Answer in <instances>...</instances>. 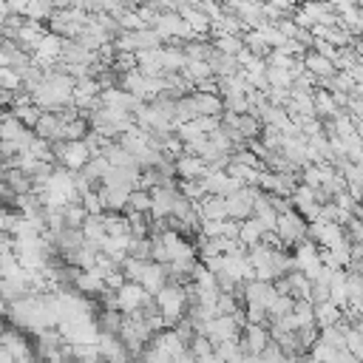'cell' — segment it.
<instances>
[{
  "label": "cell",
  "instance_id": "ba28073f",
  "mask_svg": "<svg viewBox=\"0 0 363 363\" xmlns=\"http://www.w3.org/2000/svg\"><path fill=\"white\" fill-rule=\"evenodd\" d=\"M199 182H201L204 193H218V196H227V193H233V190L241 187V182L233 179V176H227V170H207Z\"/></svg>",
  "mask_w": 363,
  "mask_h": 363
},
{
  "label": "cell",
  "instance_id": "9c48e42d",
  "mask_svg": "<svg viewBox=\"0 0 363 363\" xmlns=\"http://www.w3.org/2000/svg\"><path fill=\"white\" fill-rule=\"evenodd\" d=\"M96 349H99V357H105V360H128L130 357L125 343L113 332H99L96 335Z\"/></svg>",
  "mask_w": 363,
  "mask_h": 363
},
{
  "label": "cell",
  "instance_id": "e0dca14e",
  "mask_svg": "<svg viewBox=\"0 0 363 363\" xmlns=\"http://www.w3.org/2000/svg\"><path fill=\"white\" fill-rule=\"evenodd\" d=\"M312 312H315V326L320 329V326H329V323H337L340 320V309L326 298V301H318V303H312Z\"/></svg>",
  "mask_w": 363,
  "mask_h": 363
},
{
  "label": "cell",
  "instance_id": "ac0fdd59",
  "mask_svg": "<svg viewBox=\"0 0 363 363\" xmlns=\"http://www.w3.org/2000/svg\"><path fill=\"white\" fill-rule=\"evenodd\" d=\"M79 233H82V238L85 241H91V244H96L99 247V241L105 238V227H102V213L99 216H85L82 218V224H79Z\"/></svg>",
  "mask_w": 363,
  "mask_h": 363
},
{
  "label": "cell",
  "instance_id": "44dd1931",
  "mask_svg": "<svg viewBox=\"0 0 363 363\" xmlns=\"http://www.w3.org/2000/svg\"><path fill=\"white\" fill-rule=\"evenodd\" d=\"M147 210H150V190L133 187L125 201V213H147Z\"/></svg>",
  "mask_w": 363,
  "mask_h": 363
},
{
  "label": "cell",
  "instance_id": "4316f807",
  "mask_svg": "<svg viewBox=\"0 0 363 363\" xmlns=\"http://www.w3.org/2000/svg\"><path fill=\"white\" fill-rule=\"evenodd\" d=\"M119 323H122V312L119 309H105L99 318H96V326L99 332H119Z\"/></svg>",
  "mask_w": 363,
  "mask_h": 363
},
{
  "label": "cell",
  "instance_id": "3957f363",
  "mask_svg": "<svg viewBox=\"0 0 363 363\" xmlns=\"http://www.w3.org/2000/svg\"><path fill=\"white\" fill-rule=\"evenodd\" d=\"M113 298H116V309L122 315L139 309V306H153V295L142 289V284L136 281H122L116 289H113Z\"/></svg>",
  "mask_w": 363,
  "mask_h": 363
},
{
  "label": "cell",
  "instance_id": "f546056e",
  "mask_svg": "<svg viewBox=\"0 0 363 363\" xmlns=\"http://www.w3.org/2000/svg\"><path fill=\"white\" fill-rule=\"evenodd\" d=\"M26 3H28V0H6V9H9L11 14H23Z\"/></svg>",
  "mask_w": 363,
  "mask_h": 363
},
{
  "label": "cell",
  "instance_id": "5bb4252c",
  "mask_svg": "<svg viewBox=\"0 0 363 363\" xmlns=\"http://www.w3.org/2000/svg\"><path fill=\"white\" fill-rule=\"evenodd\" d=\"M139 284H142V289H145V292H150V295H153L162 284H167V267H164V264H159V261H150V258H147V264H145V272H142Z\"/></svg>",
  "mask_w": 363,
  "mask_h": 363
},
{
  "label": "cell",
  "instance_id": "6da1fadb",
  "mask_svg": "<svg viewBox=\"0 0 363 363\" xmlns=\"http://www.w3.org/2000/svg\"><path fill=\"white\" fill-rule=\"evenodd\" d=\"M153 306L159 309V315L164 318V326H173V320H179L187 309V295H184V286L182 284H173L167 278V284H162L156 292H153Z\"/></svg>",
  "mask_w": 363,
  "mask_h": 363
},
{
  "label": "cell",
  "instance_id": "4dcf8cb0",
  "mask_svg": "<svg viewBox=\"0 0 363 363\" xmlns=\"http://www.w3.org/2000/svg\"><path fill=\"white\" fill-rule=\"evenodd\" d=\"M54 9H71V6H79V0H51Z\"/></svg>",
  "mask_w": 363,
  "mask_h": 363
},
{
  "label": "cell",
  "instance_id": "8fae6325",
  "mask_svg": "<svg viewBox=\"0 0 363 363\" xmlns=\"http://www.w3.org/2000/svg\"><path fill=\"white\" fill-rule=\"evenodd\" d=\"M301 62H303V68L309 71V74H315L318 79H323V77H332L337 68H335V62L329 60V57H323V54H318L315 48H306L303 54H301Z\"/></svg>",
  "mask_w": 363,
  "mask_h": 363
},
{
  "label": "cell",
  "instance_id": "8992f818",
  "mask_svg": "<svg viewBox=\"0 0 363 363\" xmlns=\"http://www.w3.org/2000/svg\"><path fill=\"white\" fill-rule=\"evenodd\" d=\"M60 51H62V37L54 34V31H45V34L34 43V48H31V60H34L37 65H51V62L60 60Z\"/></svg>",
  "mask_w": 363,
  "mask_h": 363
},
{
  "label": "cell",
  "instance_id": "7402d4cb",
  "mask_svg": "<svg viewBox=\"0 0 363 363\" xmlns=\"http://www.w3.org/2000/svg\"><path fill=\"white\" fill-rule=\"evenodd\" d=\"M51 11H54V6H51V0H28L26 3V9H23V17L26 20H48L51 17Z\"/></svg>",
  "mask_w": 363,
  "mask_h": 363
},
{
  "label": "cell",
  "instance_id": "7a4b0ae2",
  "mask_svg": "<svg viewBox=\"0 0 363 363\" xmlns=\"http://www.w3.org/2000/svg\"><path fill=\"white\" fill-rule=\"evenodd\" d=\"M275 235H278V241H281L284 247H292L295 241H301V238L306 235V218H303L295 207L278 213V216H275Z\"/></svg>",
  "mask_w": 363,
  "mask_h": 363
},
{
  "label": "cell",
  "instance_id": "83f0119b",
  "mask_svg": "<svg viewBox=\"0 0 363 363\" xmlns=\"http://www.w3.org/2000/svg\"><path fill=\"white\" fill-rule=\"evenodd\" d=\"M0 88L17 91V88H23V77H20L11 65H0Z\"/></svg>",
  "mask_w": 363,
  "mask_h": 363
},
{
  "label": "cell",
  "instance_id": "9a60e30c",
  "mask_svg": "<svg viewBox=\"0 0 363 363\" xmlns=\"http://www.w3.org/2000/svg\"><path fill=\"white\" fill-rule=\"evenodd\" d=\"M34 130H37V136H43V139H48V142L62 139V122H60V116H57L54 111H43L40 119L34 122Z\"/></svg>",
  "mask_w": 363,
  "mask_h": 363
},
{
  "label": "cell",
  "instance_id": "d4e9b609",
  "mask_svg": "<svg viewBox=\"0 0 363 363\" xmlns=\"http://www.w3.org/2000/svg\"><path fill=\"white\" fill-rule=\"evenodd\" d=\"M182 51H184V57H187V60H207V57H210V51H213V45L190 37V40L182 45Z\"/></svg>",
  "mask_w": 363,
  "mask_h": 363
},
{
  "label": "cell",
  "instance_id": "484cf974",
  "mask_svg": "<svg viewBox=\"0 0 363 363\" xmlns=\"http://www.w3.org/2000/svg\"><path fill=\"white\" fill-rule=\"evenodd\" d=\"M267 85L289 88V85H292V74H289V68H281V65H267Z\"/></svg>",
  "mask_w": 363,
  "mask_h": 363
},
{
  "label": "cell",
  "instance_id": "5b68a950",
  "mask_svg": "<svg viewBox=\"0 0 363 363\" xmlns=\"http://www.w3.org/2000/svg\"><path fill=\"white\" fill-rule=\"evenodd\" d=\"M269 340V329L267 323H244L241 332H238V346H241V354L244 357H255Z\"/></svg>",
  "mask_w": 363,
  "mask_h": 363
},
{
  "label": "cell",
  "instance_id": "52a82bcc",
  "mask_svg": "<svg viewBox=\"0 0 363 363\" xmlns=\"http://www.w3.org/2000/svg\"><path fill=\"white\" fill-rule=\"evenodd\" d=\"M0 346L9 352L11 360H31L34 357V349L28 346V340L17 329H3L0 326Z\"/></svg>",
  "mask_w": 363,
  "mask_h": 363
},
{
  "label": "cell",
  "instance_id": "f1b7e54d",
  "mask_svg": "<svg viewBox=\"0 0 363 363\" xmlns=\"http://www.w3.org/2000/svg\"><path fill=\"white\" fill-rule=\"evenodd\" d=\"M79 204L85 207V213H91V216H99V213H105V207H102V199H99V193L96 190H85L82 196H79Z\"/></svg>",
  "mask_w": 363,
  "mask_h": 363
},
{
  "label": "cell",
  "instance_id": "277c9868",
  "mask_svg": "<svg viewBox=\"0 0 363 363\" xmlns=\"http://www.w3.org/2000/svg\"><path fill=\"white\" fill-rule=\"evenodd\" d=\"M255 193H258V187H250V184H241L238 190L227 193V196H224V204H227V218L241 221V218L252 216V199H255Z\"/></svg>",
  "mask_w": 363,
  "mask_h": 363
},
{
  "label": "cell",
  "instance_id": "cb8c5ba5",
  "mask_svg": "<svg viewBox=\"0 0 363 363\" xmlns=\"http://www.w3.org/2000/svg\"><path fill=\"white\" fill-rule=\"evenodd\" d=\"M88 119L79 113V116H74V119H68V122H62V139H82L85 133H88Z\"/></svg>",
  "mask_w": 363,
  "mask_h": 363
},
{
  "label": "cell",
  "instance_id": "d6986e66",
  "mask_svg": "<svg viewBox=\"0 0 363 363\" xmlns=\"http://www.w3.org/2000/svg\"><path fill=\"white\" fill-rule=\"evenodd\" d=\"M190 85H196L199 79H207V77H213V68H210V62L207 60H187L184 62V68L179 71Z\"/></svg>",
  "mask_w": 363,
  "mask_h": 363
},
{
  "label": "cell",
  "instance_id": "30bf717a",
  "mask_svg": "<svg viewBox=\"0 0 363 363\" xmlns=\"http://www.w3.org/2000/svg\"><path fill=\"white\" fill-rule=\"evenodd\" d=\"M173 170L179 179H201L207 173V164L201 156H190V153H179L173 159Z\"/></svg>",
  "mask_w": 363,
  "mask_h": 363
},
{
  "label": "cell",
  "instance_id": "603a6c76",
  "mask_svg": "<svg viewBox=\"0 0 363 363\" xmlns=\"http://www.w3.org/2000/svg\"><path fill=\"white\" fill-rule=\"evenodd\" d=\"M210 45L216 51H221V54H233L235 57V51L244 45V40H241V34H216Z\"/></svg>",
  "mask_w": 363,
  "mask_h": 363
},
{
  "label": "cell",
  "instance_id": "2e32d148",
  "mask_svg": "<svg viewBox=\"0 0 363 363\" xmlns=\"http://www.w3.org/2000/svg\"><path fill=\"white\" fill-rule=\"evenodd\" d=\"M261 233H264V227L258 224V218H255V216H247V218L238 221V235H235V238H238L244 247H252V244L261 241Z\"/></svg>",
  "mask_w": 363,
  "mask_h": 363
},
{
  "label": "cell",
  "instance_id": "4fadbf2b",
  "mask_svg": "<svg viewBox=\"0 0 363 363\" xmlns=\"http://www.w3.org/2000/svg\"><path fill=\"white\" fill-rule=\"evenodd\" d=\"M190 102H193L196 113H210V116H221V111H224L221 94H210V91H193V94H190Z\"/></svg>",
  "mask_w": 363,
  "mask_h": 363
},
{
  "label": "cell",
  "instance_id": "ffe728a7",
  "mask_svg": "<svg viewBox=\"0 0 363 363\" xmlns=\"http://www.w3.org/2000/svg\"><path fill=\"white\" fill-rule=\"evenodd\" d=\"M184 62H187V57H184L182 45H167V48H162V68H164V74H167V71H182Z\"/></svg>",
  "mask_w": 363,
  "mask_h": 363
},
{
  "label": "cell",
  "instance_id": "7c38bea8",
  "mask_svg": "<svg viewBox=\"0 0 363 363\" xmlns=\"http://www.w3.org/2000/svg\"><path fill=\"white\" fill-rule=\"evenodd\" d=\"M130 190L133 187H128V184H102L96 193H99L105 210H125V201H128Z\"/></svg>",
  "mask_w": 363,
  "mask_h": 363
}]
</instances>
